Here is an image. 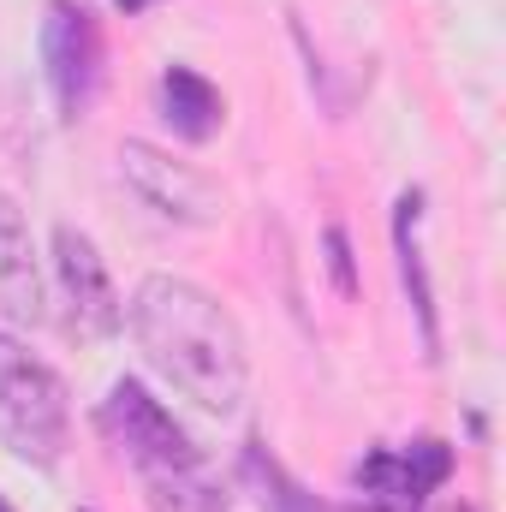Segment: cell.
<instances>
[{"instance_id": "6da1fadb", "label": "cell", "mask_w": 506, "mask_h": 512, "mask_svg": "<svg viewBox=\"0 0 506 512\" xmlns=\"http://www.w3.org/2000/svg\"><path fill=\"white\" fill-rule=\"evenodd\" d=\"M131 334H137L149 370L161 382H173L191 405H203L215 417H233L245 405V382H251L245 334L203 286L149 274L131 298Z\"/></svg>"}, {"instance_id": "7a4b0ae2", "label": "cell", "mask_w": 506, "mask_h": 512, "mask_svg": "<svg viewBox=\"0 0 506 512\" xmlns=\"http://www.w3.org/2000/svg\"><path fill=\"white\" fill-rule=\"evenodd\" d=\"M66 429H72V399L60 370H48L36 352L0 334V441L24 465H60Z\"/></svg>"}, {"instance_id": "3957f363", "label": "cell", "mask_w": 506, "mask_h": 512, "mask_svg": "<svg viewBox=\"0 0 506 512\" xmlns=\"http://www.w3.org/2000/svg\"><path fill=\"white\" fill-rule=\"evenodd\" d=\"M102 429H108V441L126 453L143 477L203 465L197 441L173 423V411H161V399H149L143 382H114V393L102 399Z\"/></svg>"}, {"instance_id": "277c9868", "label": "cell", "mask_w": 506, "mask_h": 512, "mask_svg": "<svg viewBox=\"0 0 506 512\" xmlns=\"http://www.w3.org/2000/svg\"><path fill=\"white\" fill-rule=\"evenodd\" d=\"M42 66H48V84L60 96V114L78 120L96 90H102V66H108V48H102V30L84 6L72 0H54L48 18H42Z\"/></svg>"}, {"instance_id": "5b68a950", "label": "cell", "mask_w": 506, "mask_h": 512, "mask_svg": "<svg viewBox=\"0 0 506 512\" xmlns=\"http://www.w3.org/2000/svg\"><path fill=\"white\" fill-rule=\"evenodd\" d=\"M120 161H126V179L137 185V197H143V203H155L167 221L209 227V221L221 215V191H215L197 167L167 161V155H161V149H149V143H126V149H120Z\"/></svg>"}, {"instance_id": "8992f818", "label": "cell", "mask_w": 506, "mask_h": 512, "mask_svg": "<svg viewBox=\"0 0 506 512\" xmlns=\"http://www.w3.org/2000/svg\"><path fill=\"white\" fill-rule=\"evenodd\" d=\"M54 262H60V286H66V304H72V328H78L84 340L120 334L126 304H120V292H114V280H108L96 245H90L78 227H60V233H54Z\"/></svg>"}, {"instance_id": "52a82bcc", "label": "cell", "mask_w": 506, "mask_h": 512, "mask_svg": "<svg viewBox=\"0 0 506 512\" xmlns=\"http://www.w3.org/2000/svg\"><path fill=\"white\" fill-rule=\"evenodd\" d=\"M447 471H453V453H447L441 441H417V447H405V453H376V459H364L358 483H364L376 501H387V507L417 512V501H423L429 489L447 483Z\"/></svg>"}, {"instance_id": "ba28073f", "label": "cell", "mask_w": 506, "mask_h": 512, "mask_svg": "<svg viewBox=\"0 0 506 512\" xmlns=\"http://www.w3.org/2000/svg\"><path fill=\"white\" fill-rule=\"evenodd\" d=\"M0 322L6 328L42 322V274H36V251H30V227L6 191H0Z\"/></svg>"}, {"instance_id": "9c48e42d", "label": "cell", "mask_w": 506, "mask_h": 512, "mask_svg": "<svg viewBox=\"0 0 506 512\" xmlns=\"http://www.w3.org/2000/svg\"><path fill=\"white\" fill-rule=\"evenodd\" d=\"M221 114H227V102H221V90L203 72L167 66V78H161V120L179 131L185 143H209L221 131Z\"/></svg>"}, {"instance_id": "30bf717a", "label": "cell", "mask_w": 506, "mask_h": 512, "mask_svg": "<svg viewBox=\"0 0 506 512\" xmlns=\"http://www.w3.org/2000/svg\"><path fill=\"white\" fill-rule=\"evenodd\" d=\"M417 221H423V191H405L399 209H393V251H399V274H405V292H411V310L423 322V346L435 352V292H429V274H423V251H417Z\"/></svg>"}, {"instance_id": "8fae6325", "label": "cell", "mask_w": 506, "mask_h": 512, "mask_svg": "<svg viewBox=\"0 0 506 512\" xmlns=\"http://www.w3.org/2000/svg\"><path fill=\"white\" fill-rule=\"evenodd\" d=\"M143 501H149V512H227V489L203 465H191V471L143 477Z\"/></svg>"}, {"instance_id": "7c38bea8", "label": "cell", "mask_w": 506, "mask_h": 512, "mask_svg": "<svg viewBox=\"0 0 506 512\" xmlns=\"http://www.w3.org/2000/svg\"><path fill=\"white\" fill-rule=\"evenodd\" d=\"M328 268H334V286H340V298H358V268H352L346 227H328Z\"/></svg>"}, {"instance_id": "4fadbf2b", "label": "cell", "mask_w": 506, "mask_h": 512, "mask_svg": "<svg viewBox=\"0 0 506 512\" xmlns=\"http://www.w3.org/2000/svg\"><path fill=\"white\" fill-rule=\"evenodd\" d=\"M120 6H126V12H143V6H149V0H120Z\"/></svg>"}, {"instance_id": "5bb4252c", "label": "cell", "mask_w": 506, "mask_h": 512, "mask_svg": "<svg viewBox=\"0 0 506 512\" xmlns=\"http://www.w3.org/2000/svg\"><path fill=\"white\" fill-rule=\"evenodd\" d=\"M0 512H12V507H6V501H0Z\"/></svg>"}]
</instances>
